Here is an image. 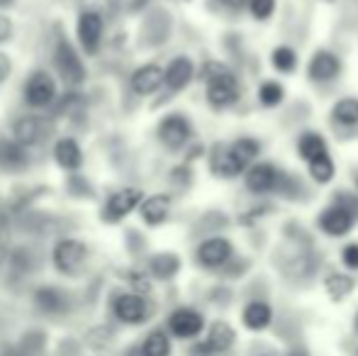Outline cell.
Returning a JSON list of instances; mask_svg holds the SVG:
<instances>
[{
	"instance_id": "obj_30",
	"label": "cell",
	"mask_w": 358,
	"mask_h": 356,
	"mask_svg": "<svg viewBox=\"0 0 358 356\" xmlns=\"http://www.w3.org/2000/svg\"><path fill=\"white\" fill-rule=\"evenodd\" d=\"M17 347L24 356H42L44 352H47V332L39 329V327L27 329V332L20 337Z\"/></svg>"
},
{
	"instance_id": "obj_43",
	"label": "cell",
	"mask_w": 358,
	"mask_h": 356,
	"mask_svg": "<svg viewBox=\"0 0 358 356\" xmlns=\"http://www.w3.org/2000/svg\"><path fill=\"white\" fill-rule=\"evenodd\" d=\"M190 180H193V171H190L188 166H176L173 171H171V183L178 185V188H188Z\"/></svg>"
},
{
	"instance_id": "obj_4",
	"label": "cell",
	"mask_w": 358,
	"mask_h": 356,
	"mask_svg": "<svg viewBox=\"0 0 358 356\" xmlns=\"http://www.w3.org/2000/svg\"><path fill=\"white\" fill-rule=\"evenodd\" d=\"M52 59H54V69H57V73L62 76V81L66 83L69 88L80 86V83L85 81V66H83V62H80L78 52L73 49V44L69 42L66 37H62L57 42Z\"/></svg>"
},
{
	"instance_id": "obj_7",
	"label": "cell",
	"mask_w": 358,
	"mask_h": 356,
	"mask_svg": "<svg viewBox=\"0 0 358 356\" xmlns=\"http://www.w3.org/2000/svg\"><path fill=\"white\" fill-rule=\"evenodd\" d=\"M59 100L57 81L49 71L37 69L29 73V78L24 81V103L29 108H54V103Z\"/></svg>"
},
{
	"instance_id": "obj_15",
	"label": "cell",
	"mask_w": 358,
	"mask_h": 356,
	"mask_svg": "<svg viewBox=\"0 0 358 356\" xmlns=\"http://www.w3.org/2000/svg\"><path fill=\"white\" fill-rule=\"evenodd\" d=\"M341 73V59L329 49H317L307 62V76L312 83H331Z\"/></svg>"
},
{
	"instance_id": "obj_9",
	"label": "cell",
	"mask_w": 358,
	"mask_h": 356,
	"mask_svg": "<svg viewBox=\"0 0 358 356\" xmlns=\"http://www.w3.org/2000/svg\"><path fill=\"white\" fill-rule=\"evenodd\" d=\"M195 259L203 269H224L227 264L234 259V244L227 237H220V234H213V237L203 239L195 249Z\"/></svg>"
},
{
	"instance_id": "obj_23",
	"label": "cell",
	"mask_w": 358,
	"mask_h": 356,
	"mask_svg": "<svg viewBox=\"0 0 358 356\" xmlns=\"http://www.w3.org/2000/svg\"><path fill=\"white\" fill-rule=\"evenodd\" d=\"M54 159L64 171H78L80 164H83V152H80V144L73 137H64L54 144Z\"/></svg>"
},
{
	"instance_id": "obj_49",
	"label": "cell",
	"mask_w": 358,
	"mask_h": 356,
	"mask_svg": "<svg viewBox=\"0 0 358 356\" xmlns=\"http://www.w3.org/2000/svg\"><path fill=\"white\" fill-rule=\"evenodd\" d=\"M10 5H15V0H0V10L10 8Z\"/></svg>"
},
{
	"instance_id": "obj_17",
	"label": "cell",
	"mask_w": 358,
	"mask_h": 356,
	"mask_svg": "<svg viewBox=\"0 0 358 356\" xmlns=\"http://www.w3.org/2000/svg\"><path fill=\"white\" fill-rule=\"evenodd\" d=\"M34 305L44 315H64L69 310V305H71V298L59 285H39L34 290Z\"/></svg>"
},
{
	"instance_id": "obj_45",
	"label": "cell",
	"mask_w": 358,
	"mask_h": 356,
	"mask_svg": "<svg viewBox=\"0 0 358 356\" xmlns=\"http://www.w3.org/2000/svg\"><path fill=\"white\" fill-rule=\"evenodd\" d=\"M59 356H80L78 342H73V339H64V342L59 344Z\"/></svg>"
},
{
	"instance_id": "obj_3",
	"label": "cell",
	"mask_w": 358,
	"mask_h": 356,
	"mask_svg": "<svg viewBox=\"0 0 358 356\" xmlns=\"http://www.w3.org/2000/svg\"><path fill=\"white\" fill-rule=\"evenodd\" d=\"M52 262L59 273L78 276L80 271H83L85 262H88V247H85L80 239H73V237L59 239V242L54 244Z\"/></svg>"
},
{
	"instance_id": "obj_34",
	"label": "cell",
	"mask_w": 358,
	"mask_h": 356,
	"mask_svg": "<svg viewBox=\"0 0 358 356\" xmlns=\"http://www.w3.org/2000/svg\"><path fill=\"white\" fill-rule=\"evenodd\" d=\"M307 169H310L312 180H315V183H320V185L331 183L334 176H336V166H334V162H331V154H327V157L307 164Z\"/></svg>"
},
{
	"instance_id": "obj_51",
	"label": "cell",
	"mask_w": 358,
	"mask_h": 356,
	"mask_svg": "<svg viewBox=\"0 0 358 356\" xmlns=\"http://www.w3.org/2000/svg\"><path fill=\"white\" fill-rule=\"evenodd\" d=\"M356 325H358V318H356Z\"/></svg>"
},
{
	"instance_id": "obj_2",
	"label": "cell",
	"mask_w": 358,
	"mask_h": 356,
	"mask_svg": "<svg viewBox=\"0 0 358 356\" xmlns=\"http://www.w3.org/2000/svg\"><path fill=\"white\" fill-rule=\"evenodd\" d=\"M283 176H285V169L275 166L271 162H256L244 173V185L254 195H278Z\"/></svg>"
},
{
	"instance_id": "obj_41",
	"label": "cell",
	"mask_w": 358,
	"mask_h": 356,
	"mask_svg": "<svg viewBox=\"0 0 358 356\" xmlns=\"http://www.w3.org/2000/svg\"><path fill=\"white\" fill-rule=\"evenodd\" d=\"M331 203L344 205V208L351 210V213L356 215V220H358V193H354V190H334V195H331Z\"/></svg>"
},
{
	"instance_id": "obj_13",
	"label": "cell",
	"mask_w": 358,
	"mask_h": 356,
	"mask_svg": "<svg viewBox=\"0 0 358 356\" xmlns=\"http://www.w3.org/2000/svg\"><path fill=\"white\" fill-rule=\"evenodd\" d=\"M358 222L356 215L351 210H346L344 205L329 203L317 218V227L327 234V237H346Z\"/></svg>"
},
{
	"instance_id": "obj_22",
	"label": "cell",
	"mask_w": 358,
	"mask_h": 356,
	"mask_svg": "<svg viewBox=\"0 0 358 356\" xmlns=\"http://www.w3.org/2000/svg\"><path fill=\"white\" fill-rule=\"evenodd\" d=\"M236 334L234 329L227 322H215L208 332V339H205L200 347H195V354H222L234 344Z\"/></svg>"
},
{
	"instance_id": "obj_18",
	"label": "cell",
	"mask_w": 358,
	"mask_h": 356,
	"mask_svg": "<svg viewBox=\"0 0 358 356\" xmlns=\"http://www.w3.org/2000/svg\"><path fill=\"white\" fill-rule=\"evenodd\" d=\"M129 86L137 95H151L156 93L161 86H166V69H161L159 64H144L132 73Z\"/></svg>"
},
{
	"instance_id": "obj_21",
	"label": "cell",
	"mask_w": 358,
	"mask_h": 356,
	"mask_svg": "<svg viewBox=\"0 0 358 356\" xmlns=\"http://www.w3.org/2000/svg\"><path fill=\"white\" fill-rule=\"evenodd\" d=\"M139 215L149 227H159L169 220L171 215V195L169 193H156L151 198H144V203L139 205Z\"/></svg>"
},
{
	"instance_id": "obj_47",
	"label": "cell",
	"mask_w": 358,
	"mask_h": 356,
	"mask_svg": "<svg viewBox=\"0 0 358 356\" xmlns=\"http://www.w3.org/2000/svg\"><path fill=\"white\" fill-rule=\"evenodd\" d=\"M10 37H13V22H10V17L0 15V44H5Z\"/></svg>"
},
{
	"instance_id": "obj_42",
	"label": "cell",
	"mask_w": 358,
	"mask_h": 356,
	"mask_svg": "<svg viewBox=\"0 0 358 356\" xmlns=\"http://www.w3.org/2000/svg\"><path fill=\"white\" fill-rule=\"evenodd\" d=\"M341 262H344L346 269L358 271V242H351L341 249Z\"/></svg>"
},
{
	"instance_id": "obj_36",
	"label": "cell",
	"mask_w": 358,
	"mask_h": 356,
	"mask_svg": "<svg viewBox=\"0 0 358 356\" xmlns=\"http://www.w3.org/2000/svg\"><path fill=\"white\" fill-rule=\"evenodd\" d=\"M113 342H115V332L108 325L88 329V334H85V344H88L90 349H95V352H103V349H108Z\"/></svg>"
},
{
	"instance_id": "obj_5",
	"label": "cell",
	"mask_w": 358,
	"mask_h": 356,
	"mask_svg": "<svg viewBox=\"0 0 358 356\" xmlns=\"http://www.w3.org/2000/svg\"><path fill=\"white\" fill-rule=\"evenodd\" d=\"M171 29H173V20L166 8H151L144 15L142 27H139V44L146 49H156L161 44L169 42Z\"/></svg>"
},
{
	"instance_id": "obj_31",
	"label": "cell",
	"mask_w": 358,
	"mask_h": 356,
	"mask_svg": "<svg viewBox=\"0 0 358 356\" xmlns=\"http://www.w3.org/2000/svg\"><path fill=\"white\" fill-rule=\"evenodd\" d=\"M271 66L275 69L278 73H295L297 69V52L287 44H280L271 52Z\"/></svg>"
},
{
	"instance_id": "obj_35",
	"label": "cell",
	"mask_w": 358,
	"mask_h": 356,
	"mask_svg": "<svg viewBox=\"0 0 358 356\" xmlns=\"http://www.w3.org/2000/svg\"><path fill=\"white\" fill-rule=\"evenodd\" d=\"M231 147H234V152L239 154V159L246 164V166H251V164H256V159L261 157V142L254 137H239L231 142Z\"/></svg>"
},
{
	"instance_id": "obj_16",
	"label": "cell",
	"mask_w": 358,
	"mask_h": 356,
	"mask_svg": "<svg viewBox=\"0 0 358 356\" xmlns=\"http://www.w3.org/2000/svg\"><path fill=\"white\" fill-rule=\"evenodd\" d=\"M205 327V318L193 308H178L171 313L169 318V329L173 337L178 339H193L203 332Z\"/></svg>"
},
{
	"instance_id": "obj_12",
	"label": "cell",
	"mask_w": 358,
	"mask_h": 356,
	"mask_svg": "<svg viewBox=\"0 0 358 356\" xmlns=\"http://www.w3.org/2000/svg\"><path fill=\"white\" fill-rule=\"evenodd\" d=\"M113 315L124 325H142L149 320L151 305L142 293H117L113 300Z\"/></svg>"
},
{
	"instance_id": "obj_33",
	"label": "cell",
	"mask_w": 358,
	"mask_h": 356,
	"mask_svg": "<svg viewBox=\"0 0 358 356\" xmlns=\"http://www.w3.org/2000/svg\"><path fill=\"white\" fill-rule=\"evenodd\" d=\"M285 100V86L278 81H264L259 86V103L264 105V108H278L280 103Z\"/></svg>"
},
{
	"instance_id": "obj_11",
	"label": "cell",
	"mask_w": 358,
	"mask_h": 356,
	"mask_svg": "<svg viewBox=\"0 0 358 356\" xmlns=\"http://www.w3.org/2000/svg\"><path fill=\"white\" fill-rule=\"evenodd\" d=\"M54 124L42 115H24L13 124V139L22 147H39L49 139Z\"/></svg>"
},
{
	"instance_id": "obj_29",
	"label": "cell",
	"mask_w": 358,
	"mask_h": 356,
	"mask_svg": "<svg viewBox=\"0 0 358 356\" xmlns=\"http://www.w3.org/2000/svg\"><path fill=\"white\" fill-rule=\"evenodd\" d=\"M142 356H169L171 354V339L164 329H154L144 337L142 347H139Z\"/></svg>"
},
{
	"instance_id": "obj_6",
	"label": "cell",
	"mask_w": 358,
	"mask_h": 356,
	"mask_svg": "<svg viewBox=\"0 0 358 356\" xmlns=\"http://www.w3.org/2000/svg\"><path fill=\"white\" fill-rule=\"evenodd\" d=\"M156 137L169 152H180L193 139V124L183 113H171L156 127Z\"/></svg>"
},
{
	"instance_id": "obj_20",
	"label": "cell",
	"mask_w": 358,
	"mask_h": 356,
	"mask_svg": "<svg viewBox=\"0 0 358 356\" xmlns=\"http://www.w3.org/2000/svg\"><path fill=\"white\" fill-rule=\"evenodd\" d=\"M29 164L27 147H22L20 142H15L13 137H0V169L3 171H22Z\"/></svg>"
},
{
	"instance_id": "obj_32",
	"label": "cell",
	"mask_w": 358,
	"mask_h": 356,
	"mask_svg": "<svg viewBox=\"0 0 358 356\" xmlns=\"http://www.w3.org/2000/svg\"><path fill=\"white\" fill-rule=\"evenodd\" d=\"M324 288H327V293H329V298L339 303V300H344L346 295L354 290V278L346 273H329L324 280Z\"/></svg>"
},
{
	"instance_id": "obj_46",
	"label": "cell",
	"mask_w": 358,
	"mask_h": 356,
	"mask_svg": "<svg viewBox=\"0 0 358 356\" xmlns=\"http://www.w3.org/2000/svg\"><path fill=\"white\" fill-rule=\"evenodd\" d=\"M13 73V62L5 52H0V83H5Z\"/></svg>"
},
{
	"instance_id": "obj_38",
	"label": "cell",
	"mask_w": 358,
	"mask_h": 356,
	"mask_svg": "<svg viewBox=\"0 0 358 356\" xmlns=\"http://www.w3.org/2000/svg\"><path fill=\"white\" fill-rule=\"evenodd\" d=\"M10 232H13V220L8 210H0V269L10 259Z\"/></svg>"
},
{
	"instance_id": "obj_27",
	"label": "cell",
	"mask_w": 358,
	"mask_h": 356,
	"mask_svg": "<svg viewBox=\"0 0 358 356\" xmlns=\"http://www.w3.org/2000/svg\"><path fill=\"white\" fill-rule=\"evenodd\" d=\"M180 271V257L173 252H159L149 259V276L159 280H171Z\"/></svg>"
},
{
	"instance_id": "obj_14",
	"label": "cell",
	"mask_w": 358,
	"mask_h": 356,
	"mask_svg": "<svg viewBox=\"0 0 358 356\" xmlns=\"http://www.w3.org/2000/svg\"><path fill=\"white\" fill-rule=\"evenodd\" d=\"M103 32H105V22L103 15L98 10H83L78 17V27H76V34H78V42L83 47L85 54H98L100 42H103Z\"/></svg>"
},
{
	"instance_id": "obj_28",
	"label": "cell",
	"mask_w": 358,
	"mask_h": 356,
	"mask_svg": "<svg viewBox=\"0 0 358 356\" xmlns=\"http://www.w3.org/2000/svg\"><path fill=\"white\" fill-rule=\"evenodd\" d=\"M331 122L339 124V127H356L358 124V98L349 95V98H341L331 108Z\"/></svg>"
},
{
	"instance_id": "obj_10",
	"label": "cell",
	"mask_w": 358,
	"mask_h": 356,
	"mask_svg": "<svg viewBox=\"0 0 358 356\" xmlns=\"http://www.w3.org/2000/svg\"><path fill=\"white\" fill-rule=\"evenodd\" d=\"M208 162H210V171H213L217 178H236L249 171V166L241 162L239 154L234 152V147L224 142H217L210 147Z\"/></svg>"
},
{
	"instance_id": "obj_1",
	"label": "cell",
	"mask_w": 358,
	"mask_h": 356,
	"mask_svg": "<svg viewBox=\"0 0 358 356\" xmlns=\"http://www.w3.org/2000/svg\"><path fill=\"white\" fill-rule=\"evenodd\" d=\"M200 78L205 81V95L213 110H227L239 100V81L224 64L208 62L200 69Z\"/></svg>"
},
{
	"instance_id": "obj_44",
	"label": "cell",
	"mask_w": 358,
	"mask_h": 356,
	"mask_svg": "<svg viewBox=\"0 0 358 356\" xmlns=\"http://www.w3.org/2000/svg\"><path fill=\"white\" fill-rule=\"evenodd\" d=\"M222 10L227 13H241V10H249V3L251 0H217Z\"/></svg>"
},
{
	"instance_id": "obj_40",
	"label": "cell",
	"mask_w": 358,
	"mask_h": 356,
	"mask_svg": "<svg viewBox=\"0 0 358 356\" xmlns=\"http://www.w3.org/2000/svg\"><path fill=\"white\" fill-rule=\"evenodd\" d=\"M227 215L217 213V210H213V213H205L203 218L198 220V229L200 232H220L222 227H227Z\"/></svg>"
},
{
	"instance_id": "obj_24",
	"label": "cell",
	"mask_w": 358,
	"mask_h": 356,
	"mask_svg": "<svg viewBox=\"0 0 358 356\" xmlns=\"http://www.w3.org/2000/svg\"><path fill=\"white\" fill-rule=\"evenodd\" d=\"M297 154L305 164H312L329 154V144L320 132H302L297 139Z\"/></svg>"
},
{
	"instance_id": "obj_39",
	"label": "cell",
	"mask_w": 358,
	"mask_h": 356,
	"mask_svg": "<svg viewBox=\"0 0 358 356\" xmlns=\"http://www.w3.org/2000/svg\"><path fill=\"white\" fill-rule=\"evenodd\" d=\"M275 5H278V0H251L249 13L256 22H268L275 13Z\"/></svg>"
},
{
	"instance_id": "obj_37",
	"label": "cell",
	"mask_w": 358,
	"mask_h": 356,
	"mask_svg": "<svg viewBox=\"0 0 358 356\" xmlns=\"http://www.w3.org/2000/svg\"><path fill=\"white\" fill-rule=\"evenodd\" d=\"M66 190L71 198H83V200H90L95 195L93 185H90V180L83 176V173H69L66 176Z\"/></svg>"
},
{
	"instance_id": "obj_50",
	"label": "cell",
	"mask_w": 358,
	"mask_h": 356,
	"mask_svg": "<svg viewBox=\"0 0 358 356\" xmlns=\"http://www.w3.org/2000/svg\"><path fill=\"white\" fill-rule=\"evenodd\" d=\"M354 185H356V190H358V173H354Z\"/></svg>"
},
{
	"instance_id": "obj_48",
	"label": "cell",
	"mask_w": 358,
	"mask_h": 356,
	"mask_svg": "<svg viewBox=\"0 0 358 356\" xmlns=\"http://www.w3.org/2000/svg\"><path fill=\"white\" fill-rule=\"evenodd\" d=\"M0 356H24V354L20 352L17 344H8V347H3V352H0Z\"/></svg>"
},
{
	"instance_id": "obj_26",
	"label": "cell",
	"mask_w": 358,
	"mask_h": 356,
	"mask_svg": "<svg viewBox=\"0 0 358 356\" xmlns=\"http://www.w3.org/2000/svg\"><path fill=\"white\" fill-rule=\"evenodd\" d=\"M241 320H244V325L251 332H261V329L268 327L271 320H273V310H271V305L264 303V300H254V303H249L244 308Z\"/></svg>"
},
{
	"instance_id": "obj_19",
	"label": "cell",
	"mask_w": 358,
	"mask_h": 356,
	"mask_svg": "<svg viewBox=\"0 0 358 356\" xmlns=\"http://www.w3.org/2000/svg\"><path fill=\"white\" fill-rule=\"evenodd\" d=\"M193 78H195L193 59L176 57L173 62L166 66V88H169V93H178V90L188 88Z\"/></svg>"
},
{
	"instance_id": "obj_25",
	"label": "cell",
	"mask_w": 358,
	"mask_h": 356,
	"mask_svg": "<svg viewBox=\"0 0 358 356\" xmlns=\"http://www.w3.org/2000/svg\"><path fill=\"white\" fill-rule=\"evenodd\" d=\"M8 266H10V276L13 278H27L34 269H37V254H34L32 247L27 244H20L10 252L8 259Z\"/></svg>"
},
{
	"instance_id": "obj_8",
	"label": "cell",
	"mask_w": 358,
	"mask_h": 356,
	"mask_svg": "<svg viewBox=\"0 0 358 356\" xmlns=\"http://www.w3.org/2000/svg\"><path fill=\"white\" fill-rule=\"evenodd\" d=\"M142 203H144V193L139 188H132V185H129V188H120L105 200L100 218H103V222H108V225L122 222V220L127 218L132 210H137Z\"/></svg>"
}]
</instances>
